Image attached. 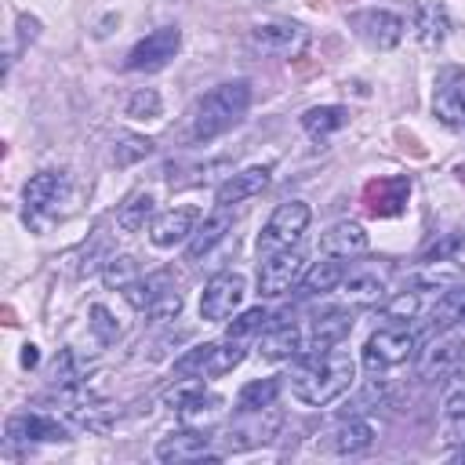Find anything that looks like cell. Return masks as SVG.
Here are the masks:
<instances>
[{
  "mask_svg": "<svg viewBox=\"0 0 465 465\" xmlns=\"http://www.w3.org/2000/svg\"><path fill=\"white\" fill-rule=\"evenodd\" d=\"M374 443V425L363 421V418H345L338 421L327 440H323V450H334V454H360Z\"/></svg>",
  "mask_w": 465,
  "mask_h": 465,
  "instance_id": "24",
  "label": "cell"
},
{
  "mask_svg": "<svg viewBox=\"0 0 465 465\" xmlns=\"http://www.w3.org/2000/svg\"><path fill=\"white\" fill-rule=\"evenodd\" d=\"M414 349H418L414 327H381L367 338L363 363H367V371H389V367L407 363L414 356Z\"/></svg>",
  "mask_w": 465,
  "mask_h": 465,
  "instance_id": "5",
  "label": "cell"
},
{
  "mask_svg": "<svg viewBox=\"0 0 465 465\" xmlns=\"http://www.w3.org/2000/svg\"><path fill=\"white\" fill-rule=\"evenodd\" d=\"M4 323H7V327H15V323H18V320H15V309H11V305H4Z\"/></svg>",
  "mask_w": 465,
  "mask_h": 465,
  "instance_id": "44",
  "label": "cell"
},
{
  "mask_svg": "<svg viewBox=\"0 0 465 465\" xmlns=\"http://www.w3.org/2000/svg\"><path fill=\"white\" fill-rule=\"evenodd\" d=\"M124 298L149 320H174L182 312V294L174 291L171 272H149L145 280H134L124 287Z\"/></svg>",
  "mask_w": 465,
  "mask_h": 465,
  "instance_id": "3",
  "label": "cell"
},
{
  "mask_svg": "<svg viewBox=\"0 0 465 465\" xmlns=\"http://www.w3.org/2000/svg\"><path fill=\"white\" fill-rule=\"evenodd\" d=\"M134 272H138V265H134V258L131 254H120V258H109V265L102 269V280H105V287H131L134 283Z\"/></svg>",
  "mask_w": 465,
  "mask_h": 465,
  "instance_id": "36",
  "label": "cell"
},
{
  "mask_svg": "<svg viewBox=\"0 0 465 465\" xmlns=\"http://www.w3.org/2000/svg\"><path fill=\"white\" fill-rule=\"evenodd\" d=\"M411 196V182L403 174H385V178H371L363 185V207L374 218H392L407 207Z\"/></svg>",
  "mask_w": 465,
  "mask_h": 465,
  "instance_id": "9",
  "label": "cell"
},
{
  "mask_svg": "<svg viewBox=\"0 0 465 465\" xmlns=\"http://www.w3.org/2000/svg\"><path fill=\"white\" fill-rule=\"evenodd\" d=\"M305 229H309V203H302V200L280 203V207L269 214L265 229L258 232V254L265 258V254H276V251L294 247Z\"/></svg>",
  "mask_w": 465,
  "mask_h": 465,
  "instance_id": "4",
  "label": "cell"
},
{
  "mask_svg": "<svg viewBox=\"0 0 465 465\" xmlns=\"http://www.w3.org/2000/svg\"><path fill=\"white\" fill-rule=\"evenodd\" d=\"M7 436L11 440H25V443H65L69 440V429L58 421V418H47V414H15L7 421Z\"/></svg>",
  "mask_w": 465,
  "mask_h": 465,
  "instance_id": "18",
  "label": "cell"
},
{
  "mask_svg": "<svg viewBox=\"0 0 465 465\" xmlns=\"http://www.w3.org/2000/svg\"><path fill=\"white\" fill-rule=\"evenodd\" d=\"M272 178V167L269 163H258V167H243L236 174H229L222 185H218V207H229V203H240L247 196H258Z\"/></svg>",
  "mask_w": 465,
  "mask_h": 465,
  "instance_id": "20",
  "label": "cell"
},
{
  "mask_svg": "<svg viewBox=\"0 0 465 465\" xmlns=\"http://www.w3.org/2000/svg\"><path fill=\"white\" fill-rule=\"evenodd\" d=\"M396 138H400V142H403V149H411L414 156H425V149L418 145V138H414V134H407V131H396Z\"/></svg>",
  "mask_w": 465,
  "mask_h": 465,
  "instance_id": "42",
  "label": "cell"
},
{
  "mask_svg": "<svg viewBox=\"0 0 465 465\" xmlns=\"http://www.w3.org/2000/svg\"><path fill=\"white\" fill-rule=\"evenodd\" d=\"M418 309H421L418 291H403V294H396V298L385 305V316H389V320H411Z\"/></svg>",
  "mask_w": 465,
  "mask_h": 465,
  "instance_id": "40",
  "label": "cell"
},
{
  "mask_svg": "<svg viewBox=\"0 0 465 465\" xmlns=\"http://www.w3.org/2000/svg\"><path fill=\"white\" fill-rule=\"evenodd\" d=\"M302 349H305V331L298 323H287V312L258 341L262 360H291V356H302Z\"/></svg>",
  "mask_w": 465,
  "mask_h": 465,
  "instance_id": "21",
  "label": "cell"
},
{
  "mask_svg": "<svg viewBox=\"0 0 465 465\" xmlns=\"http://www.w3.org/2000/svg\"><path fill=\"white\" fill-rule=\"evenodd\" d=\"M443 418H465V378H454V385L443 396Z\"/></svg>",
  "mask_w": 465,
  "mask_h": 465,
  "instance_id": "41",
  "label": "cell"
},
{
  "mask_svg": "<svg viewBox=\"0 0 465 465\" xmlns=\"http://www.w3.org/2000/svg\"><path fill=\"white\" fill-rule=\"evenodd\" d=\"M65 189H69V178L62 174V171H40V174H33L29 182H25V222L29 225H44V214H51L54 207H58V200L65 196Z\"/></svg>",
  "mask_w": 465,
  "mask_h": 465,
  "instance_id": "8",
  "label": "cell"
},
{
  "mask_svg": "<svg viewBox=\"0 0 465 465\" xmlns=\"http://www.w3.org/2000/svg\"><path fill=\"white\" fill-rule=\"evenodd\" d=\"M276 392H280V381L276 378H258V381H247L236 396V411L240 414H258L265 407L276 403Z\"/></svg>",
  "mask_w": 465,
  "mask_h": 465,
  "instance_id": "29",
  "label": "cell"
},
{
  "mask_svg": "<svg viewBox=\"0 0 465 465\" xmlns=\"http://www.w3.org/2000/svg\"><path fill=\"white\" fill-rule=\"evenodd\" d=\"M167 403H171V411H178V418L189 421V425L211 421V418H218L222 407H225V400H222L218 392H203L200 385H185V389L171 392Z\"/></svg>",
  "mask_w": 465,
  "mask_h": 465,
  "instance_id": "16",
  "label": "cell"
},
{
  "mask_svg": "<svg viewBox=\"0 0 465 465\" xmlns=\"http://www.w3.org/2000/svg\"><path fill=\"white\" fill-rule=\"evenodd\" d=\"M91 331L98 334V341H116L120 338V323L113 320V312L105 305H91Z\"/></svg>",
  "mask_w": 465,
  "mask_h": 465,
  "instance_id": "39",
  "label": "cell"
},
{
  "mask_svg": "<svg viewBox=\"0 0 465 465\" xmlns=\"http://www.w3.org/2000/svg\"><path fill=\"white\" fill-rule=\"evenodd\" d=\"M341 276H345L341 262H338V258H327V262L312 265V269L302 276V283H298V294H302V298H316V294H327V291L341 287Z\"/></svg>",
  "mask_w": 465,
  "mask_h": 465,
  "instance_id": "27",
  "label": "cell"
},
{
  "mask_svg": "<svg viewBox=\"0 0 465 465\" xmlns=\"http://www.w3.org/2000/svg\"><path fill=\"white\" fill-rule=\"evenodd\" d=\"M240 360H243V338H229V341H207L200 378H222V374H229V371L240 363Z\"/></svg>",
  "mask_w": 465,
  "mask_h": 465,
  "instance_id": "26",
  "label": "cell"
},
{
  "mask_svg": "<svg viewBox=\"0 0 465 465\" xmlns=\"http://www.w3.org/2000/svg\"><path fill=\"white\" fill-rule=\"evenodd\" d=\"M207 447H211V436L207 432H200V429H178V432H167L156 443V458L167 461V465H178V461H218V454H211Z\"/></svg>",
  "mask_w": 465,
  "mask_h": 465,
  "instance_id": "12",
  "label": "cell"
},
{
  "mask_svg": "<svg viewBox=\"0 0 465 465\" xmlns=\"http://www.w3.org/2000/svg\"><path fill=\"white\" fill-rule=\"evenodd\" d=\"M414 29H418V40H421L425 47H436V44L447 36V29H450V22H447V11H443V7H436V4L421 7V11H418V22H414Z\"/></svg>",
  "mask_w": 465,
  "mask_h": 465,
  "instance_id": "33",
  "label": "cell"
},
{
  "mask_svg": "<svg viewBox=\"0 0 465 465\" xmlns=\"http://www.w3.org/2000/svg\"><path fill=\"white\" fill-rule=\"evenodd\" d=\"M349 124V109H341V105H316V109H309L305 116H302V127L312 134V138H327L331 131H338V127H345Z\"/></svg>",
  "mask_w": 465,
  "mask_h": 465,
  "instance_id": "30",
  "label": "cell"
},
{
  "mask_svg": "<svg viewBox=\"0 0 465 465\" xmlns=\"http://www.w3.org/2000/svg\"><path fill=\"white\" fill-rule=\"evenodd\" d=\"M149 153H153V142L145 134H120L116 138V149H113V160L120 167H127V163H134V160H142Z\"/></svg>",
  "mask_w": 465,
  "mask_h": 465,
  "instance_id": "35",
  "label": "cell"
},
{
  "mask_svg": "<svg viewBox=\"0 0 465 465\" xmlns=\"http://www.w3.org/2000/svg\"><path fill=\"white\" fill-rule=\"evenodd\" d=\"M454 378H465V360H461V363L454 367Z\"/></svg>",
  "mask_w": 465,
  "mask_h": 465,
  "instance_id": "45",
  "label": "cell"
},
{
  "mask_svg": "<svg viewBox=\"0 0 465 465\" xmlns=\"http://www.w3.org/2000/svg\"><path fill=\"white\" fill-rule=\"evenodd\" d=\"M178 44H182V33L174 25H163L156 33H149L145 40H138L127 54V69L131 73H156L163 69L174 54H178Z\"/></svg>",
  "mask_w": 465,
  "mask_h": 465,
  "instance_id": "7",
  "label": "cell"
},
{
  "mask_svg": "<svg viewBox=\"0 0 465 465\" xmlns=\"http://www.w3.org/2000/svg\"><path fill=\"white\" fill-rule=\"evenodd\" d=\"M432 113L447 127H465V73L461 69L440 73L436 94H432Z\"/></svg>",
  "mask_w": 465,
  "mask_h": 465,
  "instance_id": "14",
  "label": "cell"
},
{
  "mask_svg": "<svg viewBox=\"0 0 465 465\" xmlns=\"http://www.w3.org/2000/svg\"><path fill=\"white\" fill-rule=\"evenodd\" d=\"M272 316L258 305V309H247L243 316H236L232 323H229V338H247V334H254V331H262L265 323H269Z\"/></svg>",
  "mask_w": 465,
  "mask_h": 465,
  "instance_id": "38",
  "label": "cell"
},
{
  "mask_svg": "<svg viewBox=\"0 0 465 465\" xmlns=\"http://www.w3.org/2000/svg\"><path fill=\"white\" fill-rule=\"evenodd\" d=\"M367 251V232L360 222H334L320 236V254L327 258H356Z\"/></svg>",
  "mask_w": 465,
  "mask_h": 465,
  "instance_id": "23",
  "label": "cell"
},
{
  "mask_svg": "<svg viewBox=\"0 0 465 465\" xmlns=\"http://www.w3.org/2000/svg\"><path fill=\"white\" fill-rule=\"evenodd\" d=\"M127 116H131V120H156V116H160V94H156L153 87L134 91L131 102H127Z\"/></svg>",
  "mask_w": 465,
  "mask_h": 465,
  "instance_id": "37",
  "label": "cell"
},
{
  "mask_svg": "<svg viewBox=\"0 0 465 465\" xmlns=\"http://www.w3.org/2000/svg\"><path fill=\"white\" fill-rule=\"evenodd\" d=\"M149 214H153V193H134V196H127V203H120L116 229L120 232H138V229H145Z\"/></svg>",
  "mask_w": 465,
  "mask_h": 465,
  "instance_id": "31",
  "label": "cell"
},
{
  "mask_svg": "<svg viewBox=\"0 0 465 465\" xmlns=\"http://www.w3.org/2000/svg\"><path fill=\"white\" fill-rule=\"evenodd\" d=\"M341 294L349 305H378L385 298V269H374V265H360L352 272L341 276Z\"/></svg>",
  "mask_w": 465,
  "mask_h": 465,
  "instance_id": "19",
  "label": "cell"
},
{
  "mask_svg": "<svg viewBox=\"0 0 465 465\" xmlns=\"http://www.w3.org/2000/svg\"><path fill=\"white\" fill-rule=\"evenodd\" d=\"M461 360H465V338L458 331H443L421 349L418 371H421V378H440V374H454V367Z\"/></svg>",
  "mask_w": 465,
  "mask_h": 465,
  "instance_id": "11",
  "label": "cell"
},
{
  "mask_svg": "<svg viewBox=\"0 0 465 465\" xmlns=\"http://www.w3.org/2000/svg\"><path fill=\"white\" fill-rule=\"evenodd\" d=\"M349 331H352V312H345V309L316 312L312 323L305 327V349H302V352H323V349H334Z\"/></svg>",
  "mask_w": 465,
  "mask_h": 465,
  "instance_id": "15",
  "label": "cell"
},
{
  "mask_svg": "<svg viewBox=\"0 0 465 465\" xmlns=\"http://www.w3.org/2000/svg\"><path fill=\"white\" fill-rule=\"evenodd\" d=\"M458 461H465V447H461V450H458Z\"/></svg>",
  "mask_w": 465,
  "mask_h": 465,
  "instance_id": "47",
  "label": "cell"
},
{
  "mask_svg": "<svg viewBox=\"0 0 465 465\" xmlns=\"http://www.w3.org/2000/svg\"><path fill=\"white\" fill-rule=\"evenodd\" d=\"M305 4H312V7H327V0H305Z\"/></svg>",
  "mask_w": 465,
  "mask_h": 465,
  "instance_id": "46",
  "label": "cell"
},
{
  "mask_svg": "<svg viewBox=\"0 0 465 465\" xmlns=\"http://www.w3.org/2000/svg\"><path fill=\"white\" fill-rule=\"evenodd\" d=\"M465 280V269L454 262V258H436V262H425V269L414 276V283L418 287H436V291H450V287H458Z\"/></svg>",
  "mask_w": 465,
  "mask_h": 465,
  "instance_id": "28",
  "label": "cell"
},
{
  "mask_svg": "<svg viewBox=\"0 0 465 465\" xmlns=\"http://www.w3.org/2000/svg\"><path fill=\"white\" fill-rule=\"evenodd\" d=\"M352 25L360 29V36L367 40V44H374V47H396L400 44V36H403V18L400 15H392V11H363V15H356L352 18Z\"/></svg>",
  "mask_w": 465,
  "mask_h": 465,
  "instance_id": "22",
  "label": "cell"
},
{
  "mask_svg": "<svg viewBox=\"0 0 465 465\" xmlns=\"http://www.w3.org/2000/svg\"><path fill=\"white\" fill-rule=\"evenodd\" d=\"M251 105V84L247 80H229L218 84L214 91H207L193 113V138L196 142H211L218 134H225L232 124H240V116Z\"/></svg>",
  "mask_w": 465,
  "mask_h": 465,
  "instance_id": "2",
  "label": "cell"
},
{
  "mask_svg": "<svg viewBox=\"0 0 465 465\" xmlns=\"http://www.w3.org/2000/svg\"><path fill=\"white\" fill-rule=\"evenodd\" d=\"M305 276V258L298 251H276V254H265L262 258V269H258V294L262 298H280L287 294L298 280Z\"/></svg>",
  "mask_w": 465,
  "mask_h": 465,
  "instance_id": "6",
  "label": "cell"
},
{
  "mask_svg": "<svg viewBox=\"0 0 465 465\" xmlns=\"http://www.w3.org/2000/svg\"><path fill=\"white\" fill-rule=\"evenodd\" d=\"M36 363H40L36 345H22V367H36Z\"/></svg>",
  "mask_w": 465,
  "mask_h": 465,
  "instance_id": "43",
  "label": "cell"
},
{
  "mask_svg": "<svg viewBox=\"0 0 465 465\" xmlns=\"http://www.w3.org/2000/svg\"><path fill=\"white\" fill-rule=\"evenodd\" d=\"M265 411H269V407H265ZM265 411H258V421H254V425H240V429H232V432H229V443H232L236 450L272 440V432H276V425H280V414L272 411V414L265 418V425H262V414H265Z\"/></svg>",
  "mask_w": 465,
  "mask_h": 465,
  "instance_id": "34",
  "label": "cell"
},
{
  "mask_svg": "<svg viewBox=\"0 0 465 465\" xmlns=\"http://www.w3.org/2000/svg\"><path fill=\"white\" fill-rule=\"evenodd\" d=\"M243 276L240 272H218L207 287H203V298H200V316L203 320H214L222 323L225 316H232V309L243 302Z\"/></svg>",
  "mask_w": 465,
  "mask_h": 465,
  "instance_id": "10",
  "label": "cell"
},
{
  "mask_svg": "<svg viewBox=\"0 0 465 465\" xmlns=\"http://www.w3.org/2000/svg\"><path fill=\"white\" fill-rule=\"evenodd\" d=\"M232 232V214L225 211V207H218L211 218H203V225L193 232V240H189V262H200L203 254H211L214 251V243H222L225 236Z\"/></svg>",
  "mask_w": 465,
  "mask_h": 465,
  "instance_id": "25",
  "label": "cell"
},
{
  "mask_svg": "<svg viewBox=\"0 0 465 465\" xmlns=\"http://www.w3.org/2000/svg\"><path fill=\"white\" fill-rule=\"evenodd\" d=\"M429 320H432L436 327H450V323L465 327V287H450V291H443V298L432 305Z\"/></svg>",
  "mask_w": 465,
  "mask_h": 465,
  "instance_id": "32",
  "label": "cell"
},
{
  "mask_svg": "<svg viewBox=\"0 0 465 465\" xmlns=\"http://www.w3.org/2000/svg\"><path fill=\"white\" fill-rule=\"evenodd\" d=\"M251 40H254L265 54L294 58V54L309 44V33H305V25H298V22H262V25H254Z\"/></svg>",
  "mask_w": 465,
  "mask_h": 465,
  "instance_id": "13",
  "label": "cell"
},
{
  "mask_svg": "<svg viewBox=\"0 0 465 465\" xmlns=\"http://www.w3.org/2000/svg\"><path fill=\"white\" fill-rule=\"evenodd\" d=\"M356 378V360L349 349H323V352H305V360L291 371V396L305 407H327L338 396L349 392Z\"/></svg>",
  "mask_w": 465,
  "mask_h": 465,
  "instance_id": "1",
  "label": "cell"
},
{
  "mask_svg": "<svg viewBox=\"0 0 465 465\" xmlns=\"http://www.w3.org/2000/svg\"><path fill=\"white\" fill-rule=\"evenodd\" d=\"M196 222H200V207H193V203L171 207V211H163V214L153 222L149 240H153L156 247H174V243H182V240H189V236L196 232Z\"/></svg>",
  "mask_w": 465,
  "mask_h": 465,
  "instance_id": "17",
  "label": "cell"
}]
</instances>
